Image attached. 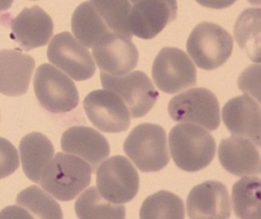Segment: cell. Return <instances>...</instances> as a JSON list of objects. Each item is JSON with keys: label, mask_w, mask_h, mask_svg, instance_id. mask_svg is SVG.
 Here are the masks:
<instances>
[{"label": "cell", "mask_w": 261, "mask_h": 219, "mask_svg": "<svg viewBox=\"0 0 261 219\" xmlns=\"http://www.w3.org/2000/svg\"><path fill=\"white\" fill-rule=\"evenodd\" d=\"M233 42L225 29L212 22L198 24L189 36L188 54L198 68L214 71L221 68L230 57Z\"/></svg>", "instance_id": "obj_4"}, {"label": "cell", "mask_w": 261, "mask_h": 219, "mask_svg": "<svg viewBox=\"0 0 261 219\" xmlns=\"http://www.w3.org/2000/svg\"><path fill=\"white\" fill-rule=\"evenodd\" d=\"M91 2L111 31L132 39L129 29L131 11L129 0H91Z\"/></svg>", "instance_id": "obj_27"}, {"label": "cell", "mask_w": 261, "mask_h": 219, "mask_svg": "<svg viewBox=\"0 0 261 219\" xmlns=\"http://www.w3.org/2000/svg\"><path fill=\"white\" fill-rule=\"evenodd\" d=\"M91 166L75 155L59 152L45 167L41 186L62 202L75 199L91 183Z\"/></svg>", "instance_id": "obj_1"}, {"label": "cell", "mask_w": 261, "mask_h": 219, "mask_svg": "<svg viewBox=\"0 0 261 219\" xmlns=\"http://www.w3.org/2000/svg\"><path fill=\"white\" fill-rule=\"evenodd\" d=\"M47 56L53 65L76 81L88 80L95 74L91 53L71 33L56 35L48 45Z\"/></svg>", "instance_id": "obj_11"}, {"label": "cell", "mask_w": 261, "mask_h": 219, "mask_svg": "<svg viewBox=\"0 0 261 219\" xmlns=\"http://www.w3.org/2000/svg\"><path fill=\"white\" fill-rule=\"evenodd\" d=\"M202 7L214 10H223L231 7L237 0H195Z\"/></svg>", "instance_id": "obj_29"}, {"label": "cell", "mask_w": 261, "mask_h": 219, "mask_svg": "<svg viewBox=\"0 0 261 219\" xmlns=\"http://www.w3.org/2000/svg\"><path fill=\"white\" fill-rule=\"evenodd\" d=\"M12 36L21 48L30 51L45 46L54 33V24L49 15L35 6L25 8L11 23Z\"/></svg>", "instance_id": "obj_16"}, {"label": "cell", "mask_w": 261, "mask_h": 219, "mask_svg": "<svg viewBox=\"0 0 261 219\" xmlns=\"http://www.w3.org/2000/svg\"><path fill=\"white\" fill-rule=\"evenodd\" d=\"M259 147L248 138L233 136L223 139L218 148V158L222 167L234 176L260 174Z\"/></svg>", "instance_id": "obj_18"}, {"label": "cell", "mask_w": 261, "mask_h": 219, "mask_svg": "<svg viewBox=\"0 0 261 219\" xmlns=\"http://www.w3.org/2000/svg\"><path fill=\"white\" fill-rule=\"evenodd\" d=\"M84 109L91 122L106 133L126 132L131 123L130 112L120 96L108 89L90 92Z\"/></svg>", "instance_id": "obj_10"}, {"label": "cell", "mask_w": 261, "mask_h": 219, "mask_svg": "<svg viewBox=\"0 0 261 219\" xmlns=\"http://www.w3.org/2000/svg\"><path fill=\"white\" fill-rule=\"evenodd\" d=\"M129 29L142 39H153L177 18L176 0H129Z\"/></svg>", "instance_id": "obj_12"}, {"label": "cell", "mask_w": 261, "mask_h": 219, "mask_svg": "<svg viewBox=\"0 0 261 219\" xmlns=\"http://www.w3.org/2000/svg\"><path fill=\"white\" fill-rule=\"evenodd\" d=\"M152 76L159 89L175 94L197 83V71L189 56L178 48H164L152 65Z\"/></svg>", "instance_id": "obj_9"}, {"label": "cell", "mask_w": 261, "mask_h": 219, "mask_svg": "<svg viewBox=\"0 0 261 219\" xmlns=\"http://www.w3.org/2000/svg\"><path fill=\"white\" fill-rule=\"evenodd\" d=\"M19 167L17 149L10 141L0 137V179L14 173Z\"/></svg>", "instance_id": "obj_28"}, {"label": "cell", "mask_w": 261, "mask_h": 219, "mask_svg": "<svg viewBox=\"0 0 261 219\" xmlns=\"http://www.w3.org/2000/svg\"><path fill=\"white\" fill-rule=\"evenodd\" d=\"M261 181L256 176H244L232 188V206L239 218L260 219Z\"/></svg>", "instance_id": "obj_22"}, {"label": "cell", "mask_w": 261, "mask_h": 219, "mask_svg": "<svg viewBox=\"0 0 261 219\" xmlns=\"http://www.w3.org/2000/svg\"><path fill=\"white\" fill-rule=\"evenodd\" d=\"M16 203L34 214V217L43 219L63 217L60 205L37 185H31L22 190L18 195Z\"/></svg>", "instance_id": "obj_26"}, {"label": "cell", "mask_w": 261, "mask_h": 219, "mask_svg": "<svg viewBox=\"0 0 261 219\" xmlns=\"http://www.w3.org/2000/svg\"><path fill=\"white\" fill-rule=\"evenodd\" d=\"M168 111L174 121L199 124L211 132L217 130L221 123L218 99L206 88H194L175 96Z\"/></svg>", "instance_id": "obj_6"}, {"label": "cell", "mask_w": 261, "mask_h": 219, "mask_svg": "<svg viewBox=\"0 0 261 219\" xmlns=\"http://www.w3.org/2000/svg\"><path fill=\"white\" fill-rule=\"evenodd\" d=\"M188 216L195 219H226L231 214L230 196L225 185L208 180L194 187L187 198Z\"/></svg>", "instance_id": "obj_14"}, {"label": "cell", "mask_w": 261, "mask_h": 219, "mask_svg": "<svg viewBox=\"0 0 261 219\" xmlns=\"http://www.w3.org/2000/svg\"><path fill=\"white\" fill-rule=\"evenodd\" d=\"M14 0H0V13L11 8Z\"/></svg>", "instance_id": "obj_30"}, {"label": "cell", "mask_w": 261, "mask_h": 219, "mask_svg": "<svg viewBox=\"0 0 261 219\" xmlns=\"http://www.w3.org/2000/svg\"><path fill=\"white\" fill-rule=\"evenodd\" d=\"M62 149L75 155L91 166L92 173L109 157L111 148L108 140L100 132L88 126H73L64 132Z\"/></svg>", "instance_id": "obj_15"}, {"label": "cell", "mask_w": 261, "mask_h": 219, "mask_svg": "<svg viewBox=\"0 0 261 219\" xmlns=\"http://www.w3.org/2000/svg\"><path fill=\"white\" fill-rule=\"evenodd\" d=\"M19 151L25 176L39 183L44 170L55 153L51 141L42 133L33 132L21 140Z\"/></svg>", "instance_id": "obj_20"}, {"label": "cell", "mask_w": 261, "mask_h": 219, "mask_svg": "<svg viewBox=\"0 0 261 219\" xmlns=\"http://www.w3.org/2000/svg\"><path fill=\"white\" fill-rule=\"evenodd\" d=\"M233 35L238 45L252 61L260 62V9L244 10L235 22Z\"/></svg>", "instance_id": "obj_23"}, {"label": "cell", "mask_w": 261, "mask_h": 219, "mask_svg": "<svg viewBox=\"0 0 261 219\" xmlns=\"http://www.w3.org/2000/svg\"><path fill=\"white\" fill-rule=\"evenodd\" d=\"M33 85L37 100L48 112L64 113L79 105V91L74 82L51 65L44 64L38 68Z\"/></svg>", "instance_id": "obj_5"}, {"label": "cell", "mask_w": 261, "mask_h": 219, "mask_svg": "<svg viewBox=\"0 0 261 219\" xmlns=\"http://www.w3.org/2000/svg\"><path fill=\"white\" fill-rule=\"evenodd\" d=\"M100 80L105 89L121 97L134 118L145 116L160 96L150 79L143 71H136L119 77L100 72Z\"/></svg>", "instance_id": "obj_8"}, {"label": "cell", "mask_w": 261, "mask_h": 219, "mask_svg": "<svg viewBox=\"0 0 261 219\" xmlns=\"http://www.w3.org/2000/svg\"><path fill=\"white\" fill-rule=\"evenodd\" d=\"M77 217L82 219H123L126 208L123 204H114L106 200L92 186L84 192L75 202Z\"/></svg>", "instance_id": "obj_24"}, {"label": "cell", "mask_w": 261, "mask_h": 219, "mask_svg": "<svg viewBox=\"0 0 261 219\" xmlns=\"http://www.w3.org/2000/svg\"><path fill=\"white\" fill-rule=\"evenodd\" d=\"M92 53L100 72L115 77L129 74L138 64V50L132 39L117 33L102 38Z\"/></svg>", "instance_id": "obj_13"}, {"label": "cell", "mask_w": 261, "mask_h": 219, "mask_svg": "<svg viewBox=\"0 0 261 219\" xmlns=\"http://www.w3.org/2000/svg\"><path fill=\"white\" fill-rule=\"evenodd\" d=\"M123 150L143 173L160 171L169 162L166 132L158 124L143 123L134 128L123 144Z\"/></svg>", "instance_id": "obj_3"}, {"label": "cell", "mask_w": 261, "mask_h": 219, "mask_svg": "<svg viewBox=\"0 0 261 219\" xmlns=\"http://www.w3.org/2000/svg\"><path fill=\"white\" fill-rule=\"evenodd\" d=\"M97 171V189L106 200L114 204L130 202L140 188V177L127 158L112 157L100 164Z\"/></svg>", "instance_id": "obj_7"}, {"label": "cell", "mask_w": 261, "mask_h": 219, "mask_svg": "<svg viewBox=\"0 0 261 219\" xmlns=\"http://www.w3.org/2000/svg\"><path fill=\"white\" fill-rule=\"evenodd\" d=\"M222 118L233 135L244 137L260 147V107L247 95L229 100L222 109Z\"/></svg>", "instance_id": "obj_17"}, {"label": "cell", "mask_w": 261, "mask_h": 219, "mask_svg": "<svg viewBox=\"0 0 261 219\" xmlns=\"http://www.w3.org/2000/svg\"><path fill=\"white\" fill-rule=\"evenodd\" d=\"M251 5L259 6L260 4V0H247Z\"/></svg>", "instance_id": "obj_31"}, {"label": "cell", "mask_w": 261, "mask_h": 219, "mask_svg": "<svg viewBox=\"0 0 261 219\" xmlns=\"http://www.w3.org/2000/svg\"><path fill=\"white\" fill-rule=\"evenodd\" d=\"M71 29L79 42L89 48L111 33L89 1L83 3L76 9L71 19Z\"/></svg>", "instance_id": "obj_21"}, {"label": "cell", "mask_w": 261, "mask_h": 219, "mask_svg": "<svg viewBox=\"0 0 261 219\" xmlns=\"http://www.w3.org/2000/svg\"><path fill=\"white\" fill-rule=\"evenodd\" d=\"M36 62L17 50L0 51V93L19 97L27 93Z\"/></svg>", "instance_id": "obj_19"}, {"label": "cell", "mask_w": 261, "mask_h": 219, "mask_svg": "<svg viewBox=\"0 0 261 219\" xmlns=\"http://www.w3.org/2000/svg\"><path fill=\"white\" fill-rule=\"evenodd\" d=\"M140 217L142 219L185 218L184 203L174 193L162 190L145 199Z\"/></svg>", "instance_id": "obj_25"}, {"label": "cell", "mask_w": 261, "mask_h": 219, "mask_svg": "<svg viewBox=\"0 0 261 219\" xmlns=\"http://www.w3.org/2000/svg\"><path fill=\"white\" fill-rule=\"evenodd\" d=\"M169 141L172 160L184 171H199L215 158V138L196 124H176L169 133Z\"/></svg>", "instance_id": "obj_2"}]
</instances>
